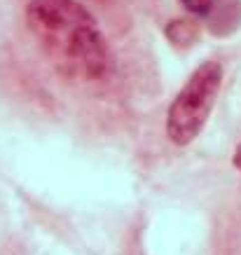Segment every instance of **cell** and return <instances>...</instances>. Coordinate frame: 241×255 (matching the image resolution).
<instances>
[{
	"mask_svg": "<svg viewBox=\"0 0 241 255\" xmlns=\"http://www.w3.org/2000/svg\"><path fill=\"white\" fill-rule=\"evenodd\" d=\"M26 26L63 78L103 85L115 73V54L94 14L80 0H28Z\"/></svg>",
	"mask_w": 241,
	"mask_h": 255,
	"instance_id": "6da1fadb",
	"label": "cell"
},
{
	"mask_svg": "<svg viewBox=\"0 0 241 255\" xmlns=\"http://www.w3.org/2000/svg\"><path fill=\"white\" fill-rule=\"evenodd\" d=\"M223 85V66L204 61L180 87L166 113V136L173 145L185 147L204 131Z\"/></svg>",
	"mask_w": 241,
	"mask_h": 255,
	"instance_id": "7a4b0ae2",
	"label": "cell"
},
{
	"mask_svg": "<svg viewBox=\"0 0 241 255\" xmlns=\"http://www.w3.org/2000/svg\"><path fill=\"white\" fill-rule=\"evenodd\" d=\"M171 28H178V35H173V42H190V40L195 38V33H197V23L195 21H190V19H180V21H173L171 23Z\"/></svg>",
	"mask_w": 241,
	"mask_h": 255,
	"instance_id": "3957f363",
	"label": "cell"
},
{
	"mask_svg": "<svg viewBox=\"0 0 241 255\" xmlns=\"http://www.w3.org/2000/svg\"><path fill=\"white\" fill-rule=\"evenodd\" d=\"M183 5H185V9L190 12V14L204 16V14H209L211 9H213L216 0H183Z\"/></svg>",
	"mask_w": 241,
	"mask_h": 255,
	"instance_id": "277c9868",
	"label": "cell"
},
{
	"mask_svg": "<svg viewBox=\"0 0 241 255\" xmlns=\"http://www.w3.org/2000/svg\"><path fill=\"white\" fill-rule=\"evenodd\" d=\"M232 164H234V169L241 173V143L237 145V150H234V157H232Z\"/></svg>",
	"mask_w": 241,
	"mask_h": 255,
	"instance_id": "5b68a950",
	"label": "cell"
}]
</instances>
